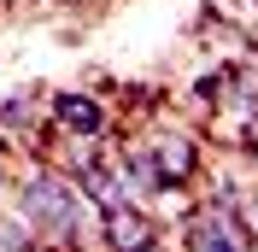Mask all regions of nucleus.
I'll return each instance as SVG.
<instances>
[{
    "instance_id": "f03ea898",
    "label": "nucleus",
    "mask_w": 258,
    "mask_h": 252,
    "mask_svg": "<svg viewBox=\"0 0 258 252\" xmlns=\"http://www.w3.org/2000/svg\"><path fill=\"white\" fill-rule=\"evenodd\" d=\"M182 240H188V252H252V223H246L235 205L211 200V205H200V211H188Z\"/></svg>"
},
{
    "instance_id": "6e6552de",
    "label": "nucleus",
    "mask_w": 258,
    "mask_h": 252,
    "mask_svg": "<svg viewBox=\"0 0 258 252\" xmlns=\"http://www.w3.org/2000/svg\"><path fill=\"white\" fill-rule=\"evenodd\" d=\"M0 182H6V176H0Z\"/></svg>"
},
{
    "instance_id": "0eeeda50",
    "label": "nucleus",
    "mask_w": 258,
    "mask_h": 252,
    "mask_svg": "<svg viewBox=\"0 0 258 252\" xmlns=\"http://www.w3.org/2000/svg\"><path fill=\"white\" fill-rule=\"evenodd\" d=\"M24 252H59V246H47V240H30V246H24Z\"/></svg>"
},
{
    "instance_id": "39448f33",
    "label": "nucleus",
    "mask_w": 258,
    "mask_h": 252,
    "mask_svg": "<svg viewBox=\"0 0 258 252\" xmlns=\"http://www.w3.org/2000/svg\"><path fill=\"white\" fill-rule=\"evenodd\" d=\"M77 188L88 194L100 211H106V205H117V200H129V194H123V176H117L112 164H100V158H82V164H77Z\"/></svg>"
},
{
    "instance_id": "423d86ee",
    "label": "nucleus",
    "mask_w": 258,
    "mask_h": 252,
    "mask_svg": "<svg viewBox=\"0 0 258 252\" xmlns=\"http://www.w3.org/2000/svg\"><path fill=\"white\" fill-rule=\"evenodd\" d=\"M0 117H6V123H24V117H30V100H6Z\"/></svg>"
},
{
    "instance_id": "7ed1b4c3",
    "label": "nucleus",
    "mask_w": 258,
    "mask_h": 252,
    "mask_svg": "<svg viewBox=\"0 0 258 252\" xmlns=\"http://www.w3.org/2000/svg\"><path fill=\"white\" fill-rule=\"evenodd\" d=\"M100 229H106V246L112 252H153V223H147L129 200L106 205V211H100Z\"/></svg>"
},
{
    "instance_id": "20e7f679",
    "label": "nucleus",
    "mask_w": 258,
    "mask_h": 252,
    "mask_svg": "<svg viewBox=\"0 0 258 252\" xmlns=\"http://www.w3.org/2000/svg\"><path fill=\"white\" fill-rule=\"evenodd\" d=\"M53 117H59L77 141H94L100 129H106V111H100L94 94H53Z\"/></svg>"
},
{
    "instance_id": "f257e3e1",
    "label": "nucleus",
    "mask_w": 258,
    "mask_h": 252,
    "mask_svg": "<svg viewBox=\"0 0 258 252\" xmlns=\"http://www.w3.org/2000/svg\"><path fill=\"white\" fill-rule=\"evenodd\" d=\"M18 211H24V223H30L35 235H53V240H71L77 235V188L71 182H59V176L35 170L24 188H18Z\"/></svg>"
}]
</instances>
